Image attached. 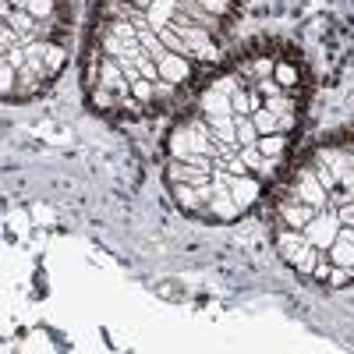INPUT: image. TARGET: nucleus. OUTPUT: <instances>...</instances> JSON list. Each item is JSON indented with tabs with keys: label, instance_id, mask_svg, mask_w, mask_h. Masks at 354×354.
<instances>
[{
	"label": "nucleus",
	"instance_id": "7ed1b4c3",
	"mask_svg": "<svg viewBox=\"0 0 354 354\" xmlns=\"http://www.w3.org/2000/svg\"><path fill=\"white\" fill-rule=\"evenodd\" d=\"M277 53H280V46H262V43H252V46H245L238 57H234L230 68L245 78V85H259L262 78H273Z\"/></svg>",
	"mask_w": 354,
	"mask_h": 354
},
{
	"label": "nucleus",
	"instance_id": "6e6552de",
	"mask_svg": "<svg viewBox=\"0 0 354 354\" xmlns=\"http://www.w3.org/2000/svg\"><path fill=\"white\" fill-rule=\"evenodd\" d=\"M163 149H167L170 160H192V156H195V131H192V124L185 121V117L167 131Z\"/></svg>",
	"mask_w": 354,
	"mask_h": 354
},
{
	"label": "nucleus",
	"instance_id": "393cba45",
	"mask_svg": "<svg viewBox=\"0 0 354 354\" xmlns=\"http://www.w3.org/2000/svg\"><path fill=\"white\" fill-rule=\"evenodd\" d=\"M156 294H160V298H170V301H185V290H177V287H174V280L156 283Z\"/></svg>",
	"mask_w": 354,
	"mask_h": 354
},
{
	"label": "nucleus",
	"instance_id": "6ab92c4d",
	"mask_svg": "<svg viewBox=\"0 0 354 354\" xmlns=\"http://www.w3.org/2000/svg\"><path fill=\"white\" fill-rule=\"evenodd\" d=\"M252 121H255V128H259V135H280V117L273 113V110H255L252 113Z\"/></svg>",
	"mask_w": 354,
	"mask_h": 354
},
{
	"label": "nucleus",
	"instance_id": "f257e3e1",
	"mask_svg": "<svg viewBox=\"0 0 354 354\" xmlns=\"http://www.w3.org/2000/svg\"><path fill=\"white\" fill-rule=\"evenodd\" d=\"M273 245H277V255L290 266L298 277L312 280L315 273V262L322 259V252L315 245H308V238L301 230H287V227H273Z\"/></svg>",
	"mask_w": 354,
	"mask_h": 354
},
{
	"label": "nucleus",
	"instance_id": "f3484780",
	"mask_svg": "<svg viewBox=\"0 0 354 354\" xmlns=\"http://www.w3.org/2000/svg\"><path fill=\"white\" fill-rule=\"evenodd\" d=\"M330 262L333 266H344V270H354V241L351 238H344V234H340V238L330 245Z\"/></svg>",
	"mask_w": 354,
	"mask_h": 354
},
{
	"label": "nucleus",
	"instance_id": "f8f14e48",
	"mask_svg": "<svg viewBox=\"0 0 354 354\" xmlns=\"http://www.w3.org/2000/svg\"><path fill=\"white\" fill-rule=\"evenodd\" d=\"M167 188H170L174 205H177L181 213H188V216H202V220H205V202L198 198V188H195V185H181V181H177V185H167Z\"/></svg>",
	"mask_w": 354,
	"mask_h": 354
},
{
	"label": "nucleus",
	"instance_id": "b1692460",
	"mask_svg": "<svg viewBox=\"0 0 354 354\" xmlns=\"http://www.w3.org/2000/svg\"><path fill=\"white\" fill-rule=\"evenodd\" d=\"M347 283H354V270H344V266H333V270H330V277H326V283H322V287H347Z\"/></svg>",
	"mask_w": 354,
	"mask_h": 354
},
{
	"label": "nucleus",
	"instance_id": "aec40b11",
	"mask_svg": "<svg viewBox=\"0 0 354 354\" xmlns=\"http://www.w3.org/2000/svg\"><path fill=\"white\" fill-rule=\"evenodd\" d=\"M234 131H238V149H241V145H259V138H262L252 117H238V124H234Z\"/></svg>",
	"mask_w": 354,
	"mask_h": 354
},
{
	"label": "nucleus",
	"instance_id": "20e7f679",
	"mask_svg": "<svg viewBox=\"0 0 354 354\" xmlns=\"http://www.w3.org/2000/svg\"><path fill=\"white\" fill-rule=\"evenodd\" d=\"M273 78L283 85V93H305L308 96V68H305V57L294 46H280Z\"/></svg>",
	"mask_w": 354,
	"mask_h": 354
},
{
	"label": "nucleus",
	"instance_id": "dca6fc26",
	"mask_svg": "<svg viewBox=\"0 0 354 354\" xmlns=\"http://www.w3.org/2000/svg\"><path fill=\"white\" fill-rule=\"evenodd\" d=\"M177 15V0H153V8L145 11V18H149L153 28H167Z\"/></svg>",
	"mask_w": 354,
	"mask_h": 354
},
{
	"label": "nucleus",
	"instance_id": "412c9836",
	"mask_svg": "<svg viewBox=\"0 0 354 354\" xmlns=\"http://www.w3.org/2000/svg\"><path fill=\"white\" fill-rule=\"evenodd\" d=\"M61 8H64V0H28V8H25V11H28V15H36V18L43 21V18H53Z\"/></svg>",
	"mask_w": 354,
	"mask_h": 354
},
{
	"label": "nucleus",
	"instance_id": "bb28decb",
	"mask_svg": "<svg viewBox=\"0 0 354 354\" xmlns=\"http://www.w3.org/2000/svg\"><path fill=\"white\" fill-rule=\"evenodd\" d=\"M131 4H135V8H142V11H149V8H153V0H131Z\"/></svg>",
	"mask_w": 354,
	"mask_h": 354
},
{
	"label": "nucleus",
	"instance_id": "1a4fd4ad",
	"mask_svg": "<svg viewBox=\"0 0 354 354\" xmlns=\"http://www.w3.org/2000/svg\"><path fill=\"white\" fill-rule=\"evenodd\" d=\"M96 18L100 21H135V25H145L142 8H135L131 0H96Z\"/></svg>",
	"mask_w": 354,
	"mask_h": 354
},
{
	"label": "nucleus",
	"instance_id": "a878e982",
	"mask_svg": "<svg viewBox=\"0 0 354 354\" xmlns=\"http://www.w3.org/2000/svg\"><path fill=\"white\" fill-rule=\"evenodd\" d=\"M4 4L15 8V11H25V8H28V0H4Z\"/></svg>",
	"mask_w": 354,
	"mask_h": 354
},
{
	"label": "nucleus",
	"instance_id": "0eeeda50",
	"mask_svg": "<svg viewBox=\"0 0 354 354\" xmlns=\"http://www.w3.org/2000/svg\"><path fill=\"white\" fill-rule=\"evenodd\" d=\"M195 57H181V53H163L160 57V78L163 82H170V85H188V82H195Z\"/></svg>",
	"mask_w": 354,
	"mask_h": 354
},
{
	"label": "nucleus",
	"instance_id": "a211bd4d",
	"mask_svg": "<svg viewBox=\"0 0 354 354\" xmlns=\"http://www.w3.org/2000/svg\"><path fill=\"white\" fill-rule=\"evenodd\" d=\"M198 4L209 11V15L230 21V25H234V18H238V11H241V0H198Z\"/></svg>",
	"mask_w": 354,
	"mask_h": 354
},
{
	"label": "nucleus",
	"instance_id": "9d476101",
	"mask_svg": "<svg viewBox=\"0 0 354 354\" xmlns=\"http://www.w3.org/2000/svg\"><path fill=\"white\" fill-rule=\"evenodd\" d=\"M241 216L238 202H234L230 188L223 181H213V198H209V213H205V220H220V223H234Z\"/></svg>",
	"mask_w": 354,
	"mask_h": 354
},
{
	"label": "nucleus",
	"instance_id": "5701e85b",
	"mask_svg": "<svg viewBox=\"0 0 354 354\" xmlns=\"http://www.w3.org/2000/svg\"><path fill=\"white\" fill-rule=\"evenodd\" d=\"M15 82H18V68L15 64H0V85H4V103H11V96H15Z\"/></svg>",
	"mask_w": 354,
	"mask_h": 354
},
{
	"label": "nucleus",
	"instance_id": "f03ea898",
	"mask_svg": "<svg viewBox=\"0 0 354 354\" xmlns=\"http://www.w3.org/2000/svg\"><path fill=\"white\" fill-rule=\"evenodd\" d=\"M277 195H290V198H301V202L315 205V209H326V205H330V192L322 188L319 174H315V167H312L308 160H301L298 167H290L287 181H283V185L277 188Z\"/></svg>",
	"mask_w": 354,
	"mask_h": 354
},
{
	"label": "nucleus",
	"instance_id": "4468645a",
	"mask_svg": "<svg viewBox=\"0 0 354 354\" xmlns=\"http://www.w3.org/2000/svg\"><path fill=\"white\" fill-rule=\"evenodd\" d=\"M259 153H262L266 160L283 163L287 153H290V135H262V138H259Z\"/></svg>",
	"mask_w": 354,
	"mask_h": 354
},
{
	"label": "nucleus",
	"instance_id": "39448f33",
	"mask_svg": "<svg viewBox=\"0 0 354 354\" xmlns=\"http://www.w3.org/2000/svg\"><path fill=\"white\" fill-rule=\"evenodd\" d=\"M315 213H319L315 205H308V202H301V198H290V195H277L273 205H270L273 227H287V230H305Z\"/></svg>",
	"mask_w": 354,
	"mask_h": 354
},
{
	"label": "nucleus",
	"instance_id": "4be33fe9",
	"mask_svg": "<svg viewBox=\"0 0 354 354\" xmlns=\"http://www.w3.org/2000/svg\"><path fill=\"white\" fill-rule=\"evenodd\" d=\"M135 71L142 78H149V82H160V61H156V57H149V53L135 57Z\"/></svg>",
	"mask_w": 354,
	"mask_h": 354
},
{
	"label": "nucleus",
	"instance_id": "9b49d317",
	"mask_svg": "<svg viewBox=\"0 0 354 354\" xmlns=\"http://www.w3.org/2000/svg\"><path fill=\"white\" fill-rule=\"evenodd\" d=\"M39 57H43V78L46 82H53L57 75L64 71V64H68V43L64 39H43L39 43Z\"/></svg>",
	"mask_w": 354,
	"mask_h": 354
},
{
	"label": "nucleus",
	"instance_id": "ddd939ff",
	"mask_svg": "<svg viewBox=\"0 0 354 354\" xmlns=\"http://www.w3.org/2000/svg\"><path fill=\"white\" fill-rule=\"evenodd\" d=\"M46 85H50V82H46L36 68H28V64L18 68V82H15V96H11V103H15V100H18V103H21V100H32L36 93H43Z\"/></svg>",
	"mask_w": 354,
	"mask_h": 354
},
{
	"label": "nucleus",
	"instance_id": "423d86ee",
	"mask_svg": "<svg viewBox=\"0 0 354 354\" xmlns=\"http://www.w3.org/2000/svg\"><path fill=\"white\" fill-rule=\"evenodd\" d=\"M340 216L330 209V205H326V209H319L312 220H308V227L301 230L305 234V238H308V245H315L319 252H330V245L340 238Z\"/></svg>",
	"mask_w": 354,
	"mask_h": 354
},
{
	"label": "nucleus",
	"instance_id": "2eb2a0df",
	"mask_svg": "<svg viewBox=\"0 0 354 354\" xmlns=\"http://www.w3.org/2000/svg\"><path fill=\"white\" fill-rule=\"evenodd\" d=\"M131 96L145 106V117L160 113V103H156V82H149V78H135V82H131Z\"/></svg>",
	"mask_w": 354,
	"mask_h": 354
}]
</instances>
